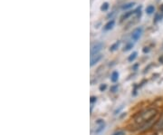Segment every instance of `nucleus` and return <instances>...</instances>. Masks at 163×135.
I'll return each instance as SVG.
<instances>
[{"instance_id":"a211bd4d","label":"nucleus","mask_w":163,"mask_h":135,"mask_svg":"<svg viewBox=\"0 0 163 135\" xmlns=\"http://www.w3.org/2000/svg\"><path fill=\"white\" fill-rule=\"evenodd\" d=\"M95 123H96L97 125H98V124H102V123H104V120H103V119H98V120H96Z\"/></svg>"},{"instance_id":"ddd939ff","label":"nucleus","mask_w":163,"mask_h":135,"mask_svg":"<svg viewBox=\"0 0 163 135\" xmlns=\"http://www.w3.org/2000/svg\"><path fill=\"white\" fill-rule=\"evenodd\" d=\"M109 8V3L107 2H105L102 5V7H101V10L102 11H106V10H108Z\"/></svg>"},{"instance_id":"7ed1b4c3","label":"nucleus","mask_w":163,"mask_h":135,"mask_svg":"<svg viewBox=\"0 0 163 135\" xmlns=\"http://www.w3.org/2000/svg\"><path fill=\"white\" fill-rule=\"evenodd\" d=\"M102 58H103V54H97V56H92V57H91V64H90V65L92 67L93 65H95L96 64H98L100 61L102 60Z\"/></svg>"},{"instance_id":"39448f33","label":"nucleus","mask_w":163,"mask_h":135,"mask_svg":"<svg viewBox=\"0 0 163 135\" xmlns=\"http://www.w3.org/2000/svg\"><path fill=\"white\" fill-rule=\"evenodd\" d=\"M118 80H119V73L117 71H114L111 75V81L112 83H116L118 82Z\"/></svg>"},{"instance_id":"9b49d317","label":"nucleus","mask_w":163,"mask_h":135,"mask_svg":"<svg viewBox=\"0 0 163 135\" xmlns=\"http://www.w3.org/2000/svg\"><path fill=\"white\" fill-rule=\"evenodd\" d=\"M133 46H134V44H133V43H132V42H130V43H128V44L124 46L123 51H125V52H126V51H129V50H130V49L132 48Z\"/></svg>"},{"instance_id":"f257e3e1","label":"nucleus","mask_w":163,"mask_h":135,"mask_svg":"<svg viewBox=\"0 0 163 135\" xmlns=\"http://www.w3.org/2000/svg\"><path fill=\"white\" fill-rule=\"evenodd\" d=\"M103 47H104V45L101 42H98V43H96V44L93 45L91 48V57L99 54V53L103 50Z\"/></svg>"},{"instance_id":"2eb2a0df","label":"nucleus","mask_w":163,"mask_h":135,"mask_svg":"<svg viewBox=\"0 0 163 135\" xmlns=\"http://www.w3.org/2000/svg\"><path fill=\"white\" fill-rule=\"evenodd\" d=\"M112 135H126V133H125L124 131H117V132H115Z\"/></svg>"},{"instance_id":"1a4fd4ad","label":"nucleus","mask_w":163,"mask_h":135,"mask_svg":"<svg viewBox=\"0 0 163 135\" xmlns=\"http://www.w3.org/2000/svg\"><path fill=\"white\" fill-rule=\"evenodd\" d=\"M154 11H155V7H154V5H148V7H146V13L149 14V15H151L154 13Z\"/></svg>"},{"instance_id":"423d86ee","label":"nucleus","mask_w":163,"mask_h":135,"mask_svg":"<svg viewBox=\"0 0 163 135\" xmlns=\"http://www.w3.org/2000/svg\"><path fill=\"white\" fill-rule=\"evenodd\" d=\"M134 5H135L134 2L127 3V4H125V5H122V10H128V9H130V8H132V7H134Z\"/></svg>"},{"instance_id":"0eeeda50","label":"nucleus","mask_w":163,"mask_h":135,"mask_svg":"<svg viewBox=\"0 0 163 135\" xmlns=\"http://www.w3.org/2000/svg\"><path fill=\"white\" fill-rule=\"evenodd\" d=\"M104 129H105V122H104V123H102V124H98L97 128L95 129L94 132L95 133H101L104 130Z\"/></svg>"},{"instance_id":"9d476101","label":"nucleus","mask_w":163,"mask_h":135,"mask_svg":"<svg viewBox=\"0 0 163 135\" xmlns=\"http://www.w3.org/2000/svg\"><path fill=\"white\" fill-rule=\"evenodd\" d=\"M137 56H138V53H137V52H133L131 54H130V56L128 57V61H129L130 63L133 62V61L136 59Z\"/></svg>"},{"instance_id":"6e6552de","label":"nucleus","mask_w":163,"mask_h":135,"mask_svg":"<svg viewBox=\"0 0 163 135\" xmlns=\"http://www.w3.org/2000/svg\"><path fill=\"white\" fill-rule=\"evenodd\" d=\"M120 45H121V41H117L116 43H114V44L111 46V48H110V51H111V52L116 51L117 49H118L119 47H120Z\"/></svg>"},{"instance_id":"dca6fc26","label":"nucleus","mask_w":163,"mask_h":135,"mask_svg":"<svg viewBox=\"0 0 163 135\" xmlns=\"http://www.w3.org/2000/svg\"><path fill=\"white\" fill-rule=\"evenodd\" d=\"M96 101H97V97H96V96H92V97H91L90 102H91L92 104H93L94 102H96Z\"/></svg>"},{"instance_id":"f8f14e48","label":"nucleus","mask_w":163,"mask_h":135,"mask_svg":"<svg viewBox=\"0 0 163 135\" xmlns=\"http://www.w3.org/2000/svg\"><path fill=\"white\" fill-rule=\"evenodd\" d=\"M133 14H135L134 11H130V12H127L126 14H125L123 16H122V19H127V18H129L130 16H132Z\"/></svg>"},{"instance_id":"aec40b11","label":"nucleus","mask_w":163,"mask_h":135,"mask_svg":"<svg viewBox=\"0 0 163 135\" xmlns=\"http://www.w3.org/2000/svg\"><path fill=\"white\" fill-rule=\"evenodd\" d=\"M149 51V47H144L143 49V53H148Z\"/></svg>"},{"instance_id":"6ab92c4d","label":"nucleus","mask_w":163,"mask_h":135,"mask_svg":"<svg viewBox=\"0 0 163 135\" xmlns=\"http://www.w3.org/2000/svg\"><path fill=\"white\" fill-rule=\"evenodd\" d=\"M116 89H118V85H115V86L111 87V91L112 92V93H115V92H116Z\"/></svg>"},{"instance_id":"20e7f679","label":"nucleus","mask_w":163,"mask_h":135,"mask_svg":"<svg viewBox=\"0 0 163 135\" xmlns=\"http://www.w3.org/2000/svg\"><path fill=\"white\" fill-rule=\"evenodd\" d=\"M114 24H115V21H114L113 19L110 20V21L104 26V30H105V31H109V30H111V29L113 28Z\"/></svg>"},{"instance_id":"f03ea898","label":"nucleus","mask_w":163,"mask_h":135,"mask_svg":"<svg viewBox=\"0 0 163 135\" xmlns=\"http://www.w3.org/2000/svg\"><path fill=\"white\" fill-rule=\"evenodd\" d=\"M143 34V28L142 27H137L133 30V32L132 34H131V36H130V38L131 40H132L133 42H137L138 40H139L141 37V35Z\"/></svg>"},{"instance_id":"4468645a","label":"nucleus","mask_w":163,"mask_h":135,"mask_svg":"<svg viewBox=\"0 0 163 135\" xmlns=\"http://www.w3.org/2000/svg\"><path fill=\"white\" fill-rule=\"evenodd\" d=\"M122 109H123V105H121L120 107H119V108H117V109L115 110V111H114V114H115V115L119 114V113H121V111H122Z\"/></svg>"},{"instance_id":"f3484780","label":"nucleus","mask_w":163,"mask_h":135,"mask_svg":"<svg viewBox=\"0 0 163 135\" xmlns=\"http://www.w3.org/2000/svg\"><path fill=\"white\" fill-rule=\"evenodd\" d=\"M106 88H107V85H106L105 83H103V84H102L101 86H100V91L101 92H103V91H105L106 90Z\"/></svg>"},{"instance_id":"412c9836","label":"nucleus","mask_w":163,"mask_h":135,"mask_svg":"<svg viewBox=\"0 0 163 135\" xmlns=\"http://www.w3.org/2000/svg\"><path fill=\"white\" fill-rule=\"evenodd\" d=\"M160 10H161V12H163V5H161V7H160Z\"/></svg>"}]
</instances>
